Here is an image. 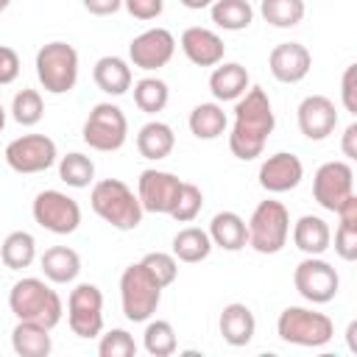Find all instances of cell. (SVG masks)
I'll use <instances>...</instances> for the list:
<instances>
[{"mask_svg":"<svg viewBox=\"0 0 357 357\" xmlns=\"http://www.w3.org/2000/svg\"><path fill=\"white\" fill-rule=\"evenodd\" d=\"M36 257V240L28 231H11L0 245V259L11 271H22Z\"/></svg>","mask_w":357,"mask_h":357,"instance_id":"obj_31","label":"cell"},{"mask_svg":"<svg viewBox=\"0 0 357 357\" xmlns=\"http://www.w3.org/2000/svg\"><path fill=\"white\" fill-rule=\"evenodd\" d=\"M276 335L284 343L304 346V349H318L326 346L335 335V324L329 315L307 310V307H284L276 321Z\"/></svg>","mask_w":357,"mask_h":357,"instance_id":"obj_4","label":"cell"},{"mask_svg":"<svg viewBox=\"0 0 357 357\" xmlns=\"http://www.w3.org/2000/svg\"><path fill=\"white\" fill-rule=\"evenodd\" d=\"M8 307L17 315V321H33L47 329H53L64 312L59 293L36 276H25V279L14 282V287L8 293Z\"/></svg>","mask_w":357,"mask_h":357,"instance_id":"obj_3","label":"cell"},{"mask_svg":"<svg viewBox=\"0 0 357 357\" xmlns=\"http://www.w3.org/2000/svg\"><path fill=\"white\" fill-rule=\"evenodd\" d=\"M11 114L20 126H36L45 114V103L42 95L36 89H20L11 100Z\"/></svg>","mask_w":357,"mask_h":357,"instance_id":"obj_36","label":"cell"},{"mask_svg":"<svg viewBox=\"0 0 357 357\" xmlns=\"http://www.w3.org/2000/svg\"><path fill=\"white\" fill-rule=\"evenodd\" d=\"M17 75H20V56H17V50L0 45V86L11 84Z\"/></svg>","mask_w":357,"mask_h":357,"instance_id":"obj_43","label":"cell"},{"mask_svg":"<svg viewBox=\"0 0 357 357\" xmlns=\"http://www.w3.org/2000/svg\"><path fill=\"white\" fill-rule=\"evenodd\" d=\"M209 14L212 22L223 31H243L254 20V8L248 6V0H215L209 6Z\"/></svg>","mask_w":357,"mask_h":357,"instance_id":"obj_29","label":"cell"},{"mask_svg":"<svg viewBox=\"0 0 357 357\" xmlns=\"http://www.w3.org/2000/svg\"><path fill=\"white\" fill-rule=\"evenodd\" d=\"M8 3H11V0H0V11H3V8H8Z\"/></svg>","mask_w":357,"mask_h":357,"instance_id":"obj_50","label":"cell"},{"mask_svg":"<svg viewBox=\"0 0 357 357\" xmlns=\"http://www.w3.org/2000/svg\"><path fill=\"white\" fill-rule=\"evenodd\" d=\"M128 137V120L120 106L114 103H95L86 123H84V142L92 151H120Z\"/></svg>","mask_w":357,"mask_h":357,"instance_id":"obj_8","label":"cell"},{"mask_svg":"<svg viewBox=\"0 0 357 357\" xmlns=\"http://www.w3.org/2000/svg\"><path fill=\"white\" fill-rule=\"evenodd\" d=\"M248 245L259 254H279L287 243L290 234V215L282 201H259L257 209L251 212L248 223Z\"/></svg>","mask_w":357,"mask_h":357,"instance_id":"obj_5","label":"cell"},{"mask_svg":"<svg viewBox=\"0 0 357 357\" xmlns=\"http://www.w3.org/2000/svg\"><path fill=\"white\" fill-rule=\"evenodd\" d=\"M120 6H123V0H84V8L95 17H109V14L120 11Z\"/></svg>","mask_w":357,"mask_h":357,"instance_id":"obj_44","label":"cell"},{"mask_svg":"<svg viewBox=\"0 0 357 357\" xmlns=\"http://www.w3.org/2000/svg\"><path fill=\"white\" fill-rule=\"evenodd\" d=\"M184 8H192V11H198V8H206V6H212L215 0H178Z\"/></svg>","mask_w":357,"mask_h":357,"instance_id":"obj_47","label":"cell"},{"mask_svg":"<svg viewBox=\"0 0 357 357\" xmlns=\"http://www.w3.org/2000/svg\"><path fill=\"white\" fill-rule=\"evenodd\" d=\"M209 251H212V240L198 226H187L173 237V257L178 262H201L209 257Z\"/></svg>","mask_w":357,"mask_h":357,"instance_id":"obj_28","label":"cell"},{"mask_svg":"<svg viewBox=\"0 0 357 357\" xmlns=\"http://www.w3.org/2000/svg\"><path fill=\"white\" fill-rule=\"evenodd\" d=\"M11 346L20 357H47L53 349L50 329L33 321H17L11 332Z\"/></svg>","mask_w":357,"mask_h":357,"instance_id":"obj_25","label":"cell"},{"mask_svg":"<svg viewBox=\"0 0 357 357\" xmlns=\"http://www.w3.org/2000/svg\"><path fill=\"white\" fill-rule=\"evenodd\" d=\"M276 117H273V106L271 98L262 86H248L234 106V126L229 134V151L248 162L257 159L268 142V137L273 134Z\"/></svg>","mask_w":357,"mask_h":357,"instance_id":"obj_1","label":"cell"},{"mask_svg":"<svg viewBox=\"0 0 357 357\" xmlns=\"http://www.w3.org/2000/svg\"><path fill=\"white\" fill-rule=\"evenodd\" d=\"M3 126H6V109H3V103H0V131H3Z\"/></svg>","mask_w":357,"mask_h":357,"instance_id":"obj_49","label":"cell"},{"mask_svg":"<svg viewBox=\"0 0 357 357\" xmlns=\"http://www.w3.org/2000/svg\"><path fill=\"white\" fill-rule=\"evenodd\" d=\"M340 98H343V106L346 112L357 114V64H349L343 70V81H340Z\"/></svg>","mask_w":357,"mask_h":357,"instance_id":"obj_41","label":"cell"},{"mask_svg":"<svg viewBox=\"0 0 357 357\" xmlns=\"http://www.w3.org/2000/svg\"><path fill=\"white\" fill-rule=\"evenodd\" d=\"M293 243L307 257H321L329 248V243H332V231H329V226H326L324 218H318V215H301L293 223Z\"/></svg>","mask_w":357,"mask_h":357,"instance_id":"obj_20","label":"cell"},{"mask_svg":"<svg viewBox=\"0 0 357 357\" xmlns=\"http://www.w3.org/2000/svg\"><path fill=\"white\" fill-rule=\"evenodd\" d=\"M42 273L53 284H67L81 273V257L67 245H50L42 254Z\"/></svg>","mask_w":357,"mask_h":357,"instance_id":"obj_26","label":"cell"},{"mask_svg":"<svg viewBox=\"0 0 357 357\" xmlns=\"http://www.w3.org/2000/svg\"><path fill=\"white\" fill-rule=\"evenodd\" d=\"M354 329H357V324L351 321V324H349V329H346V337H349V349H351V351H357V343H354Z\"/></svg>","mask_w":357,"mask_h":357,"instance_id":"obj_48","label":"cell"},{"mask_svg":"<svg viewBox=\"0 0 357 357\" xmlns=\"http://www.w3.org/2000/svg\"><path fill=\"white\" fill-rule=\"evenodd\" d=\"M335 251L346 262L357 259V226H346V223L337 226V231H335Z\"/></svg>","mask_w":357,"mask_h":357,"instance_id":"obj_40","label":"cell"},{"mask_svg":"<svg viewBox=\"0 0 357 357\" xmlns=\"http://www.w3.org/2000/svg\"><path fill=\"white\" fill-rule=\"evenodd\" d=\"M343 153L349 159L357 156V123H349L346 131H343Z\"/></svg>","mask_w":357,"mask_h":357,"instance_id":"obj_46","label":"cell"},{"mask_svg":"<svg viewBox=\"0 0 357 357\" xmlns=\"http://www.w3.org/2000/svg\"><path fill=\"white\" fill-rule=\"evenodd\" d=\"M162 284L142 268V262H134L123 271L120 276V301H123V315L131 324L148 321L162 298Z\"/></svg>","mask_w":357,"mask_h":357,"instance_id":"obj_6","label":"cell"},{"mask_svg":"<svg viewBox=\"0 0 357 357\" xmlns=\"http://www.w3.org/2000/svg\"><path fill=\"white\" fill-rule=\"evenodd\" d=\"M245 89H248V70L243 64L237 61L215 64L209 75V92L215 95V100H237Z\"/></svg>","mask_w":357,"mask_h":357,"instance_id":"obj_22","label":"cell"},{"mask_svg":"<svg viewBox=\"0 0 357 357\" xmlns=\"http://www.w3.org/2000/svg\"><path fill=\"white\" fill-rule=\"evenodd\" d=\"M33 220L53 234H73L81 223V206L75 198L59 190H42L33 198Z\"/></svg>","mask_w":357,"mask_h":357,"instance_id":"obj_10","label":"cell"},{"mask_svg":"<svg viewBox=\"0 0 357 357\" xmlns=\"http://www.w3.org/2000/svg\"><path fill=\"white\" fill-rule=\"evenodd\" d=\"M354 192V170L349 162H324L312 178V195L326 212H337V206Z\"/></svg>","mask_w":357,"mask_h":357,"instance_id":"obj_13","label":"cell"},{"mask_svg":"<svg viewBox=\"0 0 357 357\" xmlns=\"http://www.w3.org/2000/svg\"><path fill=\"white\" fill-rule=\"evenodd\" d=\"M36 78L50 95H64L78 81V50L67 42H47L36 53Z\"/></svg>","mask_w":357,"mask_h":357,"instance_id":"obj_7","label":"cell"},{"mask_svg":"<svg viewBox=\"0 0 357 357\" xmlns=\"http://www.w3.org/2000/svg\"><path fill=\"white\" fill-rule=\"evenodd\" d=\"M6 162L17 173H42L56 162V142L47 134H22L6 145Z\"/></svg>","mask_w":357,"mask_h":357,"instance_id":"obj_12","label":"cell"},{"mask_svg":"<svg viewBox=\"0 0 357 357\" xmlns=\"http://www.w3.org/2000/svg\"><path fill=\"white\" fill-rule=\"evenodd\" d=\"M98 354L100 357H134L137 354V343L126 329H109L106 335H100Z\"/></svg>","mask_w":357,"mask_h":357,"instance_id":"obj_39","label":"cell"},{"mask_svg":"<svg viewBox=\"0 0 357 357\" xmlns=\"http://www.w3.org/2000/svg\"><path fill=\"white\" fill-rule=\"evenodd\" d=\"M218 326H220V335H223V340H226L229 346H245V343H251V337H254L257 321H254V312H251L245 304L231 301V304L223 307Z\"/></svg>","mask_w":357,"mask_h":357,"instance_id":"obj_21","label":"cell"},{"mask_svg":"<svg viewBox=\"0 0 357 357\" xmlns=\"http://www.w3.org/2000/svg\"><path fill=\"white\" fill-rule=\"evenodd\" d=\"M176 53V39L167 28H148L128 45V59L139 70H159Z\"/></svg>","mask_w":357,"mask_h":357,"instance_id":"obj_15","label":"cell"},{"mask_svg":"<svg viewBox=\"0 0 357 357\" xmlns=\"http://www.w3.org/2000/svg\"><path fill=\"white\" fill-rule=\"evenodd\" d=\"M181 50L184 56L198 64V67H215L223 61V53H226V45L223 39L209 31V28H201V25H192L181 33Z\"/></svg>","mask_w":357,"mask_h":357,"instance_id":"obj_19","label":"cell"},{"mask_svg":"<svg viewBox=\"0 0 357 357\" xmlns=\"http://www.w3.org/2000/svg\"><path fill=\"white\" fill-rule=\"evenodd\" d=\"M268 67L271 75L282 84H298L307 78L310 67H312V56L301 42H282L271 50L268 56Z\"/></svg>","mask_w":357,"mask_h":357,"instance_id":"obj_18","label":"cell"},{"mask_svg":"<svg viewBox=\"0 0 357 357\" xmlns=\"http://www.w3.org/2000/svg\"><path fill=\"white\" fill-rule=\"evenodd\" d=\"M298 131L312 139V142H321L326 139L335 126H337V112H335V103L326 98V95H307L301 103H298Z\"/></svg>","mask_w":357,"mask_h":357,"instance_id":"obj_16","label":"cell"},{"mask_svg":"<svg viewBox=\"0 0 357 357\" xmlns=\"http://www.w3.org/2000/svg\"><path fill=\"white\" fill-rule=\"evenodd\" d=\"M89 204L100 220H106L112 229L131 231L142 223V204L134 195V190L120 178H103L92 187Z\"/></svg>","mask_w":357,"mask_h":357,"instance_id":"obj_2","label":"cell"},{"mask_svg":"<svg viewBox=\"0 0 357 357\" xmlns=\"http://www.w3.org/2000/svg\"><path fill=\"white\" fill-rule=\"evenodd\" d=\"M259 14L273 28H293L304 20V0H262Z\"/></svg>","mask_w":357,"mask_h":357,"instance_id":"obj_34","label":"cell"},{"mask_svg":"<svg viewBox=\"0 0 357 357\" xmlns=\"http://www.w3.org/2000/svg\"><path fill=\"white\" fill-rule=\"evenodd\" d=\"M209 240L212 245L223 248V251H240L248 243V229L245 220L237 212H218L209 223Z\"/></svg>","mask_w":357,"mask_h":357,"instance_id":"obj_23","label":"cell"},{"mask_svg":"<svg viewBox=\"0 0 357 357\" xmlns=\"http://www.w3.org/2000/svg\"><path fill=\"white\" fill-rule=\"evenodd\" d=\"M123 6L134 20H156L165 8V0H123Z\"/></svg>","mask_w":357,"mask_h":357,"instance_id":"obj_42","label":"cell"},{"mask_svg":"<svg viewBox=\"0 0 357 357\" xmlns=\"http://www.w3.org/2000/svg\"><path fill=\"white\" fill-rule=\"evenodd\" d=\"M335 215L340 218V223H346V226H357V195L351 192V195L337 206Z\"/></svg>","mask_w":357,"mask_h":357,"instance_id":"obj_45","label":"cell"},{"mask_svg":"<svg viewBox=\"0 0 357 357\" xmlns=\"http://www.w3.org/2000/svg\"><path fill=\"white\" fill-rule=\"evenodd\" d=\"M142 343H145V351L153 357H167L178 346L170 321H148V326L142 332Z\"/></svg>","mask_w":357,"mask_h":357,"instance_id":"obj_35","label":"cell"},{"mask_svg":"<svg viewBox=\"0 0 357 357\" xmlns=\"http://www.w3.org/2000/svg\"><path fill=\"white\" fill-rule=\"evenodd\" d=\"M142 268L162 284V287H167V284H173L176 282V276H178V262H176V257L173 254H165V251H151V254H145L142 259Z\"/></svg>","mask_w":357,"mask_h":357,"instance_id":"obj_38","label":"cell"},{"mask_svg":"<svg viewBox=\"0 0 357 357\" xmlns=\"http://www.w3.org/2000/svg\"><path fill=\"white\" fill-rule=\"evenodd\" d=\"M304 178V165L296 153H287V151H279L273 156H268L262 165H259V184L262 190L268 192H287V190H296Z\"/></svg>","mask_w":357,"mask_h":357,"instance_id":"obj_17","label":"cell"},{"mask_svg":"<svg viewBox=\"0 0 357 357\" xmlns=\"http://www.w3.org/2000/svg\"><path fill=\"white\" fill-rule=\"evenodd\" d=\"M176 145V134L167 123L162 120H151L139 128L137 134V151L145 156V159H165Z\"/></svg>","mask_w":357,"mask_h":357,"instance_id":"obj_27","label":"cell"},{"mask_svg":"<svg viewBox=\"0 0 357 357\" xmlns=\"http://www.w3.org/2000/svg\"><path fill=\"white\" fill-rule=\"evenodd\" d=\"M178 190H181V178L167 170H142L137 181V198L142 204V212H153V215H170Z\"/></svg>","mask_w":357,"mask_h":357,"instance_id":"obj_14","label":"cell"},{"mask_svg":"<svg viewBox=\"0 0 357 357\" xmlns=\"http://www.w3.org/2000/svg\"><path fill=\"white\" fill-rule=\"evenodd\" d=\"M92 78L98 84L100 92L106 95H126L131 89V67L128 61H123L120 56H103L95 61V70H92Z\"/></svg>","mask_w":357,"mask_h":357,"instance_id":"obj_24","label":"cell"},{"mask_svg":"<svg viewBox=\"0 0 357 357\" xmlns=\"http://www.w3.org/2000/svg\"><path fill=\"white\" fill-rule=\"evenodd\" d=\"M201 206H204V192H201L195 184L181 181V190H178L176 204H173V209H170V218L178 220V223H190V220L198 218Z\"/></svg>","mask_w":357,"mask_h":357,"instance_id":"obj_37","label":"cell"},{"mask_svg":"<svg viewBox=\"0 0 357 357\" xmlns=\"http://www.w3.org/2000/svg\"><path fill=\"white\" fill-rule=\"evenodd\" d=\"M293 284L296 290L310 301V304H326L337 296V287H340V279H337V271L321 259V257H307L296 265L293 271Z\"/></svg>","mask_w":357,"mask_h":357,"instance_id":"obj_11","label":"cell"},{"mask_svg":"<svg viewBox=\"0 0 357 357\" xmlns=\"http://www.w3.org/2000/svg\"><path fill=\"white\" fill-rule=\"evenodd\" d=\"M67 324L73 335L89 340L103 332V293L98 284L81 282L70 290L67 298Z\"/></svg>","mask_w":357,"mask_h":357,"instance_id":"obj_9","label":"cell"},{"mask_svg":"<svg viewBox=\"0 0 357 357\" xmlns=\"http://www.w3.org/2000/svg\"><path fill=\"white\" fill-rule=\"evenodd\" d=\"M59 178H61L67 187L84 190V187H89L92 178H95V162H92L89 156L73 151V153L61 156V162H59Z\"/></svg>","mask_w":357,"mask_h":357,"instance_id":"obj_33","label":"cell"},{"mask_svg":"<svg viewBox=\"0 0 357 357\" xmlns=\"http://www.w3.org/2000/svg\"><path fill=\"white\" fill-rule=\"evenodd\" d=\"M167 100H170V89H167V84L162 78L148 75V78H139L134 84V103L139 106V112L156 114V112H162L167 106Z\"/></svg>","mask_w":357,"mask_h":357,"instance_id":"obj_32","label":"cell"},{"mask_svg":"<svg viewBox=\"0 0 357 357\" xmlns=\"http://www.w3.org/2000/svg\"><path fill=\"white\" fill-rule=\"evenodd\" d=\"M226 112L218 103H198L190 112V131L198 139H218L226 131Z\"/></svg>","mask_w":357,"mask_h":357,"instance_id":"obj_30","label":"cell"}]
</instances>
